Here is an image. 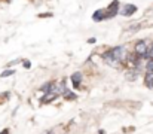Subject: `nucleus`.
I'll return each instance as SVG.
<instances>
[{
    "label": "nucleus",
    "mask_w": 153,
    "mask_h": 134,
    "mask_svg": "<svg viewBox=\"0 0 153 134\" xmlns=\"http://www.w3.org/2000/svg\"><path fill=\"white\" fill-rule=\"evenodd\" d=\"M15 72L13 70H6V72H3L1 73V78H6V76H10V75H13Z\"/></svg>",
    "instance_id": "nucleus-11"
},
{
    "label": "nucleus",
    "mask_w": 153,
    "mask_h": 134,
    "mask_svg": "<svg viewBox=\"0 0 153 134\" xmlns=\"http://www.w3.org/2000/svg\"><path fill=\"white\" fill-rule=\"evenodd\" d=\"M71 81H73V85L74 87H79L80 85V82H82V73H74L73 76H71Z\"/></svg>",
    "instance_id": "nucleus-6"
},
{
    "label": "nucleus",
    "mask_w": 153,
    "mask_h": 134,
    "mask_svg": "<svg viewBox=\"0 0 153 134\" xmlns=\"http://www.w3.org/2000/svg\"><path fill=\"white\" fill-rule=\"evenodd\" d=\"M135 10H137V7H135L134 4H125V6L122 7V10H120V12H122V15H123V16H129V15H132Z\"/></svg>",
    "instance_id": "nucleus-5"
},
{
    "label": "nucleus",
    "mask_w": 153,
    "mask_h": 134,
    "mask_svg": "<svg viewBox=\"0 0 153 134\" xmlns=\"http://www.w3.org/2000/svg\"><path fill=\"white\" fill-rule=\"evenodd\" d=\"M62 95H64V98H73V100L76 98V94H73V92H70V91H67V89L64 91Z\"/></svg>",
    "instance_id": "nucleus-9"
},
{
    "label": "nucleus",
    "mask_w": 153,
    "mask_h": 134,
    "mask_svg": "<svg viewBox=\"0 0 153 134\" xmlns=\"http://www.w3.org/2000/svg\"><path fill=\"white\" fill-rule=\"evenodd\" d=\"M117 10H119V1L114 0V1L108 6V9H107V12H105V18H113V16L117 13Z\"/></svg>",
    "instance_id": "nucleus-3"
},
{
    "label": "nucleus",
    "mask_w": 153,
    "mask_h": 134,
    "mask_svg": "<svg viewBox=\"0 0 153 134\" xmlns=\"http://www.w3.org/2000/svg\"><path fill=\"white\" fill-rule=\"evenodd\" d=\"M30 66H31V64H30V61H27V60H25V61H24V67H25V69H30Z\"/></svg>",
    "instance_id": "nucleus-12"
},
{
    "label": "nucleus",
    "mask_w": 153,
    "mask_h": 134,
    "mask_svg": "<svg viewBox=\"0 0 153 134\" xmlns=\"http://www.w3.org/2000/svg\"><path fill=\"white\" fill-rule=\"evenodd\" d=\"M110 52H111V55H113L119 63H122V61L126 58V49H125L123 46H114L113 49H110Z\"/></svg>",
    "instance_id": "nucleus-1"
},
{
    "label": "nucleus",
    "mask_w": 153,
    "mask_h": 134,
    "mask_svg": "<svg viewBox=\"0 0 153 134\" xmlns=\"http://www.w3.org/2000/svg\"><path fill=\"white\" fill-rule=\"evenodd\" d=\"M147 51H149V46H147V42H146V40H138V42L135 43V54H137L138 57H146Z\"/></svg>",
    "instance_id": "nucleus-2"
},
{
    "label": "nucleus",
    "mask_w": 153,
    "mask_h": 134,
    "mask_svg": "<svg viewBox=\"0 0 153 134\" xmlns=\"http://www.w3.org/2000/svg\"><path fill=\"white\" fill-rule=\"evenodd\" d=\"M105 18V12L104 10H97V12H94V15H92V19L94 21H101Z\"/></svg>",
    "instance_id": "nucleus-7"
},
{
    "label": "nucleus",
    "mask_w": 153,
    "mask_h": 134,
    "mask_svg": "<svg viewBox=\"0 0 153 134\" xmlns=\"http://www.w3.org/2000/svg\"><path fill=\"white\" fill-rule=\"evenodd\" d=\"M102 58H104V61H105V64H108V66H113V67H116L117 64H119V61L111 55V52L110 51H107L104 55H102Z\"/></svg>",
    "instance_id": "nucleus-4"
},
{
    "label": "nucleus",
    "mask_w": 153,
    "mask_h": 134,
    "mask_svg": "<svg viewBox=\"0 0 153 134\" xmlns=\"http://www.w3.org/2000/svg\"><path fill=\"white\" fill-rule=\"evenodd\" d=\"M146 69H147V72H153V58L147 61V64H146Z\"/></svg>",
    "instance_id": "nucleus-10"
},
{
    "label": "nucleus",
    "mask_w": 153,
    "mask_h": 134,
    "mask_svg": "<svg viewBox=\"0 0 153 134\" xmlns=\"http://www.w3.org/2000/svg\"><path fill=\"white\" fill-rule=\"evenodd\" d=\"M144 82L149 88H153V72H147V75L144 78Z\"/></svg>",
    "instance_id": "nucleus-8"
}]
</instances>
